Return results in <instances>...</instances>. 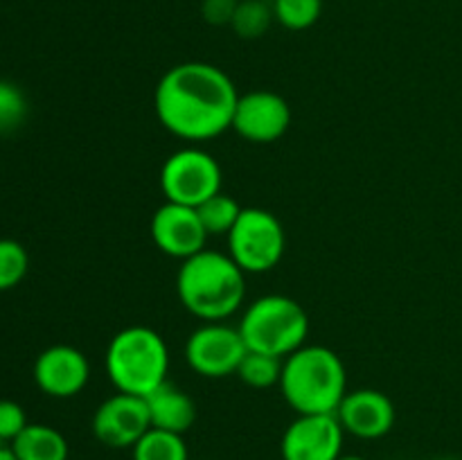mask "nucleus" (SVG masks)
Returning <instances> with one entry per match:
<instances>
[{"label":"nucleus","mask_w":462,"mask_h":460,"mask_svg":"<svg viewBox=\"0 0 462 460\" xmlns=\"http://www.w3.org/2000/svg\"><path fill=\"white\" fill-rule=\"evenodd\" d=\"M282 361L278 356L262 354V352H246L237 368V377L251 388H271L280 383L282 374Z\"/></svg>","instance_id":"412c9836"},{"label":"nucleus","mask_w":462,"mask_h":460,"mask_svg":"<svg viewBox=\"0 0 462 460\" xmlns=\"http://www.w3.org/2000/svg\"><path fill=\"white\" fill-rule=\"evenodd\" d=\"M343 431L337 415H298L280 440L282 460H338Z\"/></svg>","instance_id":"1a4fd4ad"},{"label":"nucleus","mask_w":462,"mask_h":460,"mask_svg":"<svg viewBox=\"0 0 462 460\" xmlns=\"http://www.w3.org/2000/svg\"><path fill=\"white\" fill-rule=\"evenodd\" d=\"M289 124H291V108L282 95L271 90H251L239 95L230 129L253 144H269L282 138Z\"/></svg>","instance_id":"9d476101"},{"label":"nucleus","mask_w":462,"mask_h":460,"mask_svg":"<svg viewBox=\"0 0 462 460\" xmlns=\"http://www.w3.org/2000/svg\"><path fill=\"white\" fill-rule=\"evenodd\" d=\"M176 293L185 309L206 323L233 316L246 296V273L228 253L203 248L180 262Z\"/></svg>","instance_id":"f03ea898"},{"label":"nucleus","mask_w":462,"mask_h":460,"mask_svg":"<svg viewBox=\"0 0 462 460\" xmlns=\"http://www.w3.org/2000/svg\"><path fill=\"white\" fill-rule=\"evenodd\" d=\"M104 363L117 392L147 397L167 382L170 350L156 329L131 325L111 338Z\"/></svg>","instance_id":"20e7f679"},{"label":"nucleus","mask_w":462,"mask_h":460,"mask_svg":"<svg viewBox=\"0 0 462 460\" xmlns=\"http://www.w3.org/2000/svg\"><path fill=\"white\" fill-rule=\"evenodd\" d=\"M149 233L158 251L180 262L201 253L208 242V233L199 219L197 207L170 201H165L153 212Z\"/></svg>","instance_id":"f8f14e48"},{"label":"nucleus","mask_w":462,"mask_h":460,"mask_svg":"<svg viewBox=\"0 0 462 460\" xmlns=\"http://www.w3.org/2000/svg\"><path fill=\"white\" fill-rule=\"evenodd\" d=\"M338 460H365V458H361V455H341Z\"/></svg>","instance_id":"bb28decb"},{"label":"nucleus","mask_w":462,"mask_h":460,"mask_svg":"<svg viewBox=\"0 0 462 460\" xmlns=\"http://www.w3.org/2000/svg\"><path fill=\"white\" fill-rule=\"evenodd\" d=\"M27 415L21 404L12 400H0V440L5 445H12L18 433L27 427Z\"/></svg>","instance_id":"b1692460"},{"label":"nucleus","mask_w":462,"mask_h":460,"mask_svg":"<svg viewBox=\"0 0 462 460\" xmlns=\"http://www.w3.org/2000/svg\"><path fill=\"white\" fill-rule=\"evenodd\" d=\"M251 352L287 359L300 350L310 334L305 307L282 293H269L248 305L237 325Z\"/></svg>","instance_id":"39448f33"},{"label":"nucleus","mask_w":462,"mask_h":460,"mask_svg":"<svg viewBox=\"0 0 462 460\" xmlns=\"http://www.w3.org/2000/svg\"><path fill=\"white\" fill-rule=\"evenodd\" d=\"M440 460H456V458H440Z\"/></svg>","instance_id":"c85d7f7f"},{"label":"nucleus","mask_w":462,"mask_h":460,"mask_svg":"<svg viewBox=\"0 0 462 460\" xmlns=\"http://www.w3.org/2000/svg\"><path fill=\"white\" fill-rule=\"evenodd\" d=\"M248 347L237 327L221 323H206L189 334L185 343V361L197 374L206 379H224L237 374Z\"/></svg>","instance_id":"6e6552de"},{"label":"nucleus","mask_w":462,"mask_h":460,"mask_svg":"<svg viewBox=\"0 0 462 460\" xmlns=\"http://www.w3.org/2000/svg\"><path fill=\"white\" fill-rule=\"evenodd\" d=\"M273 7L266 0H239L230 27L239 39H260L273 23Z\"/></svg>","instance_id":"6ab92c4d"},{"label":"nucleus","mask_w":462,"mask_h":460,"mask_svg":"<svg viewBox=\"0 0 462 460\" xmlns=\"http://www.w3.org/2000/svg\"><path fill=\"white\" fill-rule=\"evenodd\" d=\"M224 174L215 156L199 147H183L167 156L161 167V189L165 201L199 207L221 192Z\"/></svg>","instance_id":"0eeeda50"},{"label":"nucleus","mask_w":462,"mask_h":460,"mask_svg":"<svg viewBox=\"0 0 462 460\" xmlns=\"http://www.w3.org/2000/svg\"><path fill=\"white\" fill-rule=\"evenodd\" d=\"M280 392L298 415H337L347 392L341 356L325 345H302L282 361Z\"/></svg>","instance_id":"7ed1b4c3"},{"label":"nucleus","mask_w":462,"mask_h":460,"mask_svg":"<svg viewBox=\"0 0 462 460\" xmlns=\"http://www.w3.org/2000/svg\"><path fill=\"white\" fill-rule=\"evenodd\" d=\"M239 0H203L201 3V16L208 25L224 27L233 23L235 9H237Z\"/></svg>","instance_id":"393cba45"},{"label":"nucleus","mask_w":462,"mask_h":460,"mask_svg":"<svg viewBox=\"0 0 462 460\" xmlns=\"http://www.w3.org/2000/svg\"><path fill=\"white\" fill-rule=\"evenodd\" d=\"M134 460H189L188 445L179 433L162 431V428H149L134 446H131Z\"/></svg>","instance_id":"f3484780"},{"label":"nucleus","mask_w":462,"mask_h":460,"mask_svg":"<svg viewBox=\"0 0 462 460\" xmlns=\"http://www.w3.org/2000/svg\"><path fill=\"white\" fill-rule=\"evenodd\" d=\"M343 431L361 440H379L395 427V404L391 397L374 388L346 392L337 410Z\"/></svg>","instance_id":"4468645a"},{"label":"nucleus","mask_w":462,"mask_h":460,"mask_svg":"<svg viewBox=\"0 0 462 460\" xmlns=\"http://www.w3.org/2000/svg\"><path fill=\"white\" fill-rule=\"evenodd\" d=\"M9 449L18 460H68L70 455L66 436L48 424H27Z\"/></svg>","instance_id":"dca6fc26"},{"label":"nucleus","mask_w":462,"mask_h":460,"mask_svg":"<svg viewBox=\"0 0 462 460\" xmlns=\"http://www.w3.org/2000/svg\"><path fill=\"white\" fill-rule=\"evenodd\" d=\"M27 115L25 95L18 86L0 81V133L18 129Z\"/></svg>","instance_id":"5701e85b"},{"label":"nucleus","mask_w":462,"mask_h":460,"mask_svg":"<svg viewBox=\"0 0 462 460\" xmlns=\"http://www.w3.org/2000/svg\"><path fill=\"white\" fill-rule=\"evenodd\" d=\"M228 255L244 273H266L275 269L287 251V233L273 212L244 207L228 235Z\"/></svg>","instance_id":"423d86ee"},{"label":"nucleus","mask_w":462,"mask_h":460,"mask_svg":"<svg viewBox=\"0 0 462 460\" xmlns=\"http://www.w3.org/2000/svg\"><path fill=\"white\" fill-rule=\"evenodd\" d=\"M90 379V363L72 345H52L34 361V382L48 397L68 400L79 395Z\"/></svg>","instance_id":"ddd939ff"},{"label":"nucleus","mask_w":462,"mask_h":460,"mask_svg":"<svg viewBox=\"0 0 462 460\" xmlns=\"http://www.w3.org/2000/svg\"><path fill=\"white\" fill-rule=\"evenodd\" d=\"M152 428L144 397L116 392L93 415V436L111 449H131Z\"/></svg>","instance_id":"9b49d317"},{"label":"nucleus","mask_w":462,"mask_h":460,"mask_svg":"<svg viewBox=\"0 0 462 460\" xmlns=\"http://www.w3.org/2000/svg\"><path fill=\"white\" fill-rule=\"evenodd\" d=\"M242 210L244 207L239 206L233 197H228V194L224 192L206 198V201L197 207L199 219H201L208 237H212V235H228L230 230H233V225L237 224Z\"/></svg>","instance_id":"a211bd4d"},{"label":"nucleus","mask_w":462,"mask_h":460,"mask_svg":"<svg viewBox=\"0 0 462 460\" xmlns=\"http://www.w3.org/2000/svg\"><path fill=\"white\" fill-rule=\"evenodd\" d=\"M0 460H18L9 446H0Z\"/></svg>","instance_id":"a878e982"},{"label":"nucleus","mask_w":462,"mask_h":460,"mask_svg":"<svg viewBox=\"0 0 462 460\" xmlns=\"http://www.w3.org/2000/svg\"><path fill=\"white\" fill-rule=\"evenodd\" d=\"M239 93L235 81L206 61H185L161 77L153 93L156 117L188 143L212 140L233 126Z\"/></svg>","instance_id":"f257e3e1"},{"label":"nucleus","mask_w":462,"mask_h":460,"mask_svg":"<svg viewBox=\"0 0 462 460\" xmlns=\"http://www.w3.org/2000/svg\"><path fill=\"white\" fill-rule=\"evenodd\" d=\"M275 23L291 32L310 30L323 14V0H273Z\"/></svg>","instance_id":"aec40b11"},{"label":"nucleus","mask_w":462,"mask_h":460,"mask_svg":"<svg viewBox=\"0 0 462 460\" xmlns=\"http://www.w3.org/2000/svg\"><path fill=\"white\" fill-rule=\"evenodd\" d=\"M30 269V255L16 239H0V291L18 287Z\"/></svg>","instance_id":"4be33fe9"},{"label":"nucleus","mask_w":462,"mask_h":460,"mask_svg":"<svg viewBox=\"0 0 462 460\" xmlns=\"http://www.w3.org/2000/svg\"><path fill=\"white\" fill-rule=\"evenodd\" d=\"M0 446H7V445H5V442H3V440H0Z\"/></svg>","instance_id":"cd10ccee"},{"label":"nucleus","mask_w":462,"mask_h":460,"mask_svg":"<svg viewBox=\"0 0 462 460\" xmlns=\"http://www.w3.org/2000/svg\"><path fill=\"white\" fill-rule=\"evenodd\" d=\"M144 401H147L152 428H162V431L183 436L197 422V404H194V400L170 382L158 386L152 395L144 397Z\"/></svg>","instance_id":"2eb2a0df"}]
</instances>
